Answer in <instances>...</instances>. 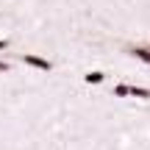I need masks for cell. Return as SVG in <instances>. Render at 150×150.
I'll return each mask as SVG.
<instances>
[{"mask_svg": "<svg viewBox=\"0 0 150 150\" xmlns=\"http://www.w3.org/2000/svg\"><path fill=\"white\" fill-rule=\"evenodd\" d=\"M22 61H25V64H31V67H36V70H45V72L53 70V64H50L47 59H42V56H33V53H25V56H22Z\"/></svg>", "mask_w": 150, "mask_h": 150, "instance_id": "1", "label": "cell"}, {"mask_svg": "<svg viewBox=\"0 0 150 150\" xmlns=\"http://www.w3.org/2000/svg\"><path fill=\"white\" fill-rule=\"evenodd\" d=\"M128 53H131V56H136L139 61H145V64H150V47H131Z\"/></svg>", "mask_w": 150, "mask_h": 150, "instance_id": "2", "label": "cell"}, {"mask_svg": "<svg viewBox=\"0 0 150 150\" xmlns=\"http://www.w3.org/2000/svg\"><path fill=\"white\" fill-rule=\"evenodd\" d=\"M83 81H86V83H103V81H106V75H103L100 70H92L89 75H83Z\"/></svg>", "mask_w": 150, "mask_h": 150, "instance_id": "3", "label": "cell"}, {"mask_svg": "<svg viewBox=\"0 0 150 150\" xmlns=\"http://www.w3.org/2000/svg\"><path fill=\"white\" fill-rule=\"evenodd\" d=\"M128 95L139 97V100H147V97H150V89H142V86H128Z\"/></svg>", "mask_w": 150, "mask_h": 150, "instance_id": "4", "label": "cell"}, {"mask_svg": "<svg viewBox=\"0 0 150 150\" xmlns=\"http://www.w3.org/2000/svg\"><path fill=\"white\" fill-rule=\"evenodd\" d=\"M114 95L117 97H128V83H117L114 86Z\"/></svg>", "mask_w": 150, "mask_h": 150, "instance_id": "5", "label": "cell"}, {"mask_svg": "<svg viewBox=\"0 0 150 150\" xmlns=\"http://www.w3.org/2000/svg\"><path fill=\"white\" fill-rule=\"evenodd\" d=\"M8 47V39H0V50H6Z\"/></svg>", "mask_w": 150, "mask_h": 150, "instance_id": "6", "label": "cell"}, {"mask_svg": "<svg viewBox=\"0 0 150 150\" xmlns=\"http://www.w3.org/2000/svg\"><path fill=\"white\" fill-rule=\"evenodd\" d=\"M8 70V64H6V61H0V72H6Z\"/></svg>", "mask_w": 150, "mask_h": 150, "instance_id": "7", "label": "cell"}]
</instances>
